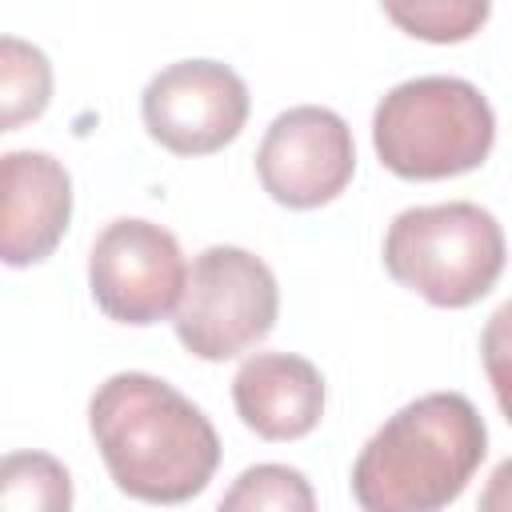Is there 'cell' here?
<instances>
[{
	"label": "cell",
	"mask_w": 512,
	"mask_h": 512,
	"mask_svg": "<svg viewBox=\"0 0 512 512\" xmlns=\"http://www.w3.org/2000/svg\"><path fill=\"white\" fill-rule=\"evenodd\" d=\"M88 428L116 488L144 504H184L200 496L220 464L212 420L148 372L108 376L92 392Z\"/></svg>",
	"instance_id": "6da1fadb"
},
{
	"label": "cell",
	"mask_w": 512,
	"mask_h": 512,
	"mask_svg": "<svg viewBox=\"0 0 512 512\" xmlns=\"http://www.w3.org/2000/svg\"><path fill=\"white\" fill-rule=\"evenodd\" d=\"M488 452V428L460 392H428L388 416L352 464L360 512H444Z\"/></svg>",
	"instance_id": "7a4b0ae2"
},
{
	"label": "cell",
	"mask_w": 512,
	"mask_h": 512,
	"mask_svg": "<svg viewBox=\"0 0 512 512\" xmlns=\"http://www.w3.org/2000/svg\"><path fill=\"white\" fill-rule=\"evenodd\" d=\"M496 116L488 96L460 76H416L388 88L372 112V144L404 180H448L488 160Z\"/></svg>",
	"instance_id": "3957f363"
},
{
	"label": "cell",
	"mask_w": 512,
	"mask_h": 512,
	"mask_svg": "<svg viewBox=\"0 0 512 512\" xmlns=\"http://www.w3.org/2000/svg\"><path fill=\"white\" fill-rule=\"evenodd\" d=\"M504 256L500 220L472 200L404 208L384 236L388 276L436 308H468L488 296L504 272Z\"/></svg>",
	"instance_id": "277c9868"
},
{
	"label": "cell",
	"mask_w": 512,
	"mask_h": 512,
	"mask_svg": "<svg viewBox=\"0 0 512 512\" xmlns=\"http://www.w3.org/2000/svg\"><path fill=\"white\" fill-rule=\"evenodd\" d=\"M280 312L272 268L236 244H212L192 260L184 300L172 316L176 340L200 360H232L260 344Z\"/></svg>",
	"instance_id": "5b68a950"
},
{
	"label": "cell",
	"mask_w": 512,
	"mask_h": 512,
	"mask_svg": "<svg viewBox=\"0 0 512 512\" xmlns=\"http://www.w3.org/2000/svg\"><path fill=\"white\" fill-rule=\"evenodd\" d=\"M88 288L108 320L144 328L176 316L188 264L176 236L152 220H112L88 252Z\"/></svg>",
	"instance_id": "8992f818"
},
{
	"label": "cell",
	"mask_w": 512,
	"mask_h": 512,
	"mask_svg": "<svg viewBox=\"0 0 512 512\" xmlns=\"http://www.w3.org/2000/svg\"><path fill=\"white\" fill-rule=\"evenodd\" d=\"M144 128L176 156H208L232 144L248 120V88L220 60H176L140 96Z\"/></svg>",
	"instance_id": "52a82bcc"
},
{
	"label": "cell",
	"mask_w": 512,
	"mask_h": 512,
	"mask_svg": "<svg viewBox=\"0 0 512 512\" xmlns=\"http://www.w3.org/2000/svg\"><path fill=\"white\" fill-rule=\"evenodd\" d=\"M356 172V144L344 116L320 104L280 112L260 148L256 176L264 192L284 208H320L336 200Z\"/></svg>",
	"instance_id": "ba28073f"
},
{
	"label": "cell",
	"mask_w": 512,
	"mask_h": 512,
	"mask_svg": "<svg viewBox=\"0 0 512 512\" xmlns=\"http://www.w3.org/2000/svg\"><path fill=\"white\" fill-rule=\"evenodd\" d=\"M4 216L0 256L12 268L40 264L56 252L72 220V176L52 152H4L0 156Z\"/></svg>",
	"instance_id": "9c48e42d"
},
{
	"label": "cell",
	"mask_w": 512,
	"mask_h": 512,
	"mask_svg": "<svg viewBox=\"0 0 512 512\" xmlns=\"http://www.w3.org/2000/svg\"><path fill=\"white\" fill-rule=\"evenodd\" d=\"M232 404L260 440H300L324 416V376L296 352H256L232 376Z\"/></svg>",
	"instance_id": "30bf717a"
},
{
	"label": "cell",
	"mask_w": 512,
	"mask_h": 512,
	"mask_svg": "<svg viewBox=\"0 0 512 512\" xmlns=\"http://www.w3.org/2000/svg\"><path fill=\"white\" fill-rule=\"evenodd\" d=\"M0 512H72V476L48 452H8L0 460Z\"/></svg>",
	"instance_id": "8fae6325"
},
{
	"label": "cell",
	"mask_w": 512,
	"mask_h": 512,
	"mask_svg": "<svg viewBox=\"0 0 512 512\" xmlns=\"http://www.w3.org/2000/svg\"><path fill=\"white\" fill-rule=\"evenodd\" d=\"M52 96V64L20 36H0V132L36 120Z\"/></svg>",
	"instance_id": "7c38bea8"
},
{
	"label": "cell",
	"mask_w": 512,
	"mask_h": 512,
	"mask_svg": "<svg viewBox=\"0 0 512 512\" xmlns=\"http://www.w3.org/2000/svg\"><path fill=\"white\" fill-rule=\"evenodd\" d=\"M216 512H316V492L300 468L252 464L220 496Z\"/></svg>",
	"instance_id": "4fadbf2b"
},
{
	"label": "cell",
	"mask_w": 512,
	"mask_h": 512,
	"mask_svg": "<svg viewBox=\"0 0 512 512\" xmlns=\"http://www.w3.org/2000/svg\"><path fill=\"white\" fill-rule=\"evenodd\" d=\"M384 16L400 24L408 36L448 44V40H468L488 20V4L484 0H416V4H384Z\"/></svg>",
	"instance_id": "5bb4252c"
},
{
	"label": "cell",
	"mask_w": 512,
	"mask_h": 512,
	"mask_svg": "<svg viewBox=\"0 0 512 512\" xmlns=\"http://www.w3.org/2000/svg\"><path fill=\"white\" fill-rule=\"evenodd\" d=\"M480 360H484L488 384L496 392V404L512 424V300H504L488 316V324L480 332Z\"/></svg>",
	"instance_id": "9a60e30c"
},
{
	"label": "cell",
	"mask_w": 512,
	"mask_h": 512,
	"mask_svg": "<svg viewBox=\"0 0 512 512\" xmlns=\"http://www.w3.org/2000/svg\"><path fill=\"white\" fill-rule=\"evenodd\" d=\"M476 512H512V456L492 468V476H488V484L480 492Z\"/></svg>",
	"instance_id": "2e32d148"
}]
</instances>
